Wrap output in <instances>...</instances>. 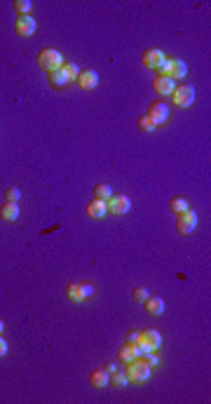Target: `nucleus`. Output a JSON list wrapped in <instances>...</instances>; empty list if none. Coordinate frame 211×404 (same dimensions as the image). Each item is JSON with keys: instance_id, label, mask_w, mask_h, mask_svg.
<instances>
[{"instance_id": "7c9ffc66", "label": "nucleus", "mask_w": 211, "mask_h": 404, "mask_svg": "<svg viewBox=\"0 0 211 404\" xmlns=\"http://www.w3.org/2000/svg\"><path fill=\"white\" fill-rule=\"evenodd\" d=\"M7 355V341L0 336V357H5Z\"/></svg>"}, {"instance_id": "f3484780", "label": "nucleus", "mask_w": 211, "mask_h": 404, "mask_svg": "<svg viewBox=\"0 0 211 404\" xmlns=\"http://www.w3.org/2000/svg\"><path fill=\"white\" fill-rule=\"evenodd\" d=\"M47 78H49V85L52 87H66V85H71V80H68V73L63 71V66L59 71H52V73H47Z\"/></svg>"}, {"instance_id": "2eb2a0df", "label": "nucleus", "mask_w": 211, "mask_h": 404, "mask_svg": "<svg viewBox=\"0 0 211 404\" xmlns=\"http://www.w3.org/2000/svg\"><path fill=\"white\" fill-rule=\"evenodd\" d=\"M0 216L7 223H14V221L19 219V202H5V205L0 207Z\"/></svg>"}, {"instance_id": "dca6fc26", "label": "nucleus", "mask_w": 211, "mask_h": 404, "mask_svg": "<svg viewBox=\"0 0 211 404\" xmlns=\"http://www.w3.org/2000/svg\"><path fill=\"white\" fill-rule=\"evenodd\" d=\"M117 357H120L122 362H131V360L141 357V348H138L136 343H124L122 348H120V353H117Z\"/></svg>"}, {"instance_id": "f8f14e48", "label": "nucleus", "mask_w": 211, "mask_h": 404, "mask_svg": "<svg viewBox=\"0 0 211 404\" xmlns=\"http://www.w3.org/2000/svg\"><path fill=\"white\" fill-rule=\"evenodd\" d=\"M108 214V207H106V200H96L92 198L87 202V216L89 219H103Z\"/></svg>"}, {"instance_id": "1a4fd4ad", "label": "nucleus", "mask_w": 211, "mask_h": 404, "mask_svg": "<svg viewBox=\"0 0 211 404\" xmlns=\"http://www.w3.org/2000/svg\"><path fill=\"white\" fill-rule=\"evenodd\" d=\"M164 59H167V56H164V52H162V49H155V47L146 49V52L141 54V64L146 66V69H150V71H155L157 66L164 62Z\"/></svg>"}, {"instance_id": "aec40b11", "label": "nucleus", "mask_w": 211, "mask_h": 404, "mask_svg": "<svg viewBox=\"0 0 211 404\" xmlns=\"http://www.w3.org/2000/svg\"><path fill=\"white\" fill-rule=\"evenodd\" d=\"M169 207H171V212L181 214V212H185V209H190V202H188V198H183V195H176V198H171Z\"/></svg>"}, {"instance_id": "6ab92c4d", "label": "nucleus", "mask_w": 211, "mask_h": 404, "mask_svg": "<svg viewBox=\"0 0 211 404\" xmlns=\"http://www.w3.org/2000/svg\"><path fill=\"white\" fill-rule=\"evenodd\" d=\"M66 296H68L73 303H82V301H85V296H82V289H80V282H71L68 287H66Z\"/></svg>"}, {"instance_id": "0eeeda50", "label": "nucleus", "mask_w": 211, "mask_h": 404, "mask_svg": "<svg viewBox=\"0 0 211 404\" xmlns=\"http://www.w3.org/2000/svg\"><path fill=\"white\" fill-rule=\"evenodd\" d=\"M35 19L31 17V14H24V17H17L14 19V31L21 35V38H31V35L35 33Z\"/></svg>"}, {"instance_id": "a211bd4d", "label": "nucleus", "mask_w": 211, "mask_h": 404, "mask_svg": "<svg viewBox=\"0 0 211 404\" xmlns=\"http://www.w3.org/2000/svg\"><path fill=\"white\" fill-rule=\"evenodd\" d=\"M169 64H171V71H169L171 80H181V78H185V73H188V66H185L183 59H169Z\"/></svg>"}, {"instance_id": "7ed1b4c3", "label": "nucleus", "mask_w": 211, "mask_h": 404, "mask_svg": "<svg viewBox=\"0 0 211 404\" xmlns=\"http://www.w3.org/2000/svg\"><path fill=\"white\" fill-rule=\"evenodd\" d=\"M138 348H141V355L146 353H155L160 345H162V334L157 329H146V331H138Z\"/></svg>"}, {"instance_id": "a878e982", "label": "nucleus", "mask_w": 211, "mask_h": 404, "mask_svg": "<svg viewBox=\"0 0 211 404\" xmlns=\"http://www.w3.org/2000/svg\"><path fill=\"white\" fill-rule=\"evenodd\" d=\"M131 296H134V299H136L138 303H143V301H146V299H148V296H150V292H148V289H146V287H136V289H134V292H131Z\"/></svg>"}, {"instance_id": "ddd939ff", "label": "nucleus", "mask_w": 211, "mask_h": 404, "mask_svg": "<svg viewBox=\"0 0 211 404\" xmlns=\"http://www.w3.org/2000/svg\"><path fill=\"white\" fill-rule=\"evenodd\" d=\"M143 308H146V313H148V315H162V313H164V301L160 299V296L150 294L148 299L143 301Z\"/></svg>"}, {"instance_id": "2f4dec72", "label": "nucleus", "mask_w": 211, "mask_h": 404, "mask_svg": "<svg viewBox=\"0 0 211 404\" xmlns=\"http://www.w3.org/2000/svg\"><path fill=\"white\" fill-rule=\"evenodd\" d=\"M106 371H108V374H113V371H117V364H115V362L106 364Z\"/></svg>"}, {"instance_id": "bb28decb", "label": "nucleus", "mask_w": 211, "mask_h": 404, "mask_svg": "<svg viewBox=\"0 0 211 404\" xmlns=\"http://www.w3.org/2000/svg\"><path fill=\"white\" fill-rule=\"evenodd\" d=\"M138 130H141V132H155L157 127L153 125V120H148V118L143 116L141 120H138Z\"/></svg>"}, {"instance_id": "c85d7f7f", "label": "nucleus", "mask_w": 211, "mask_h": 404, "mask_svg": "<svg viewBox=\"0 0 211 404\" xmlns=\"http://www.w3.org/2000/svg\"><path fill=\"white\" fill-rule=\"evenodd\" d=\"M124 341H127V343H138V331H136V329H129V331H127V336H124Z\"/></svg>"}, {"instance_id": "4468645a", "label": "nucleus", "mask_w": 211, "mask_h": 404, "mask_svg": "<svg viewBox=\"0 0 211 404\" xmlns=\"http://www.w3.org/2000/svg\"><path fill=\"white\" fill-rule=\"evenodd\" d=\"M89 383L94 388H108L110 385V374L106 369H94L89 374Z\"/></svg>"}, {"instance_id": "39448f33", "label": "nucleus", "mask_w": 211, "mask_h": 404, "mask_svg": "<svg viewBox=\"0 0 211 404\" xmlns=\"http://www.w3.org/2000/svg\"><path fill=\"white\" fill-rule=\"evenodd\" d=\"M146 118H148V120H153V125H155V127L164 125L167 120H169V103H164V101L150 103V106H148V113H146Z\"/></svg>"}, {"instance_id": "9d476101", "label": "nucleus", "mask_w": 211, "mask_h": 404, "mask_svg": "<svg viewBox=\"0 0 211 404\" xmlns=\"http://www.w3.org/2000/svg\"><path fill=\"white\" fill-rule=\"evenodd\" d=\"M153 89L162 96H171L174 89H176V80H171V78H167V76H157L155 80H153Z\"/></svg>"}, {"instance_id": "5701e85b", "label": "nucleus", "mask_w": 211, "mask_h": 404, "mask_svg": "<svg viewBox=\"0 0 211 404\" xmlns=\"http://www.w3.org/2000/svg\"><path fill=\"white\" fill-rule=\"evenodd\" d=\"M110 195H113V191H110V186L108 184H99L94 188V198L96 200H108Z\"/></svg>"}, {"instance_id": "f257e3e1", "label": "nucleus", "mask_w": 211, "mask_h": 404, "mask_svg": "<svg viewBox=\"0 0 211 404\" xmlns=\"http://www.w3.org/2000/svg\"><path fill=\"white\" fill-rule=\"evenodd\" d=\"M150 371H153V367H150L146 360L136 357V360L127 362V369H124V374H127V378H129L131 383H146V381L150 378Z\"/></svg>"}, {"instance_id": "423d86ee", "label": "nucleus", "mask_w": 211, "mask_h": 404, "mask_svg": "<svg viewBox=\"0 0 211 404\" xmlns=\"http://www.w3.org/2000/svg\"><path fill=\"white\" fill-rule=\"evenodd\" d=\"M176 228L181 235H190L195 228H197V214L192 209H185V212L178 214V221H176Z\"/></svg>"}, {"instance_id": "f03ea898", "label": "nucleus", "mask_w": 211, "mask_h": 404, "mask_svg": "<svg viewBox=\"0 0 211 404\" xmlns=\"http://www.w3.org/2000/svg\"><path fill=\"white\" fill-rule=\"evenodd\" d=\"M63 54L59 52V49L54 47H47L42 49L40 54H38V66H40L42 71H47V73H52V71H59L63 66Z\"/></svg>"}, {"instance_id": "412c9836", "label": "nucleus", "mask_w": 211, "mask_h": 404, "mask_svg": "<svg viewBox=\"0 0 211 404\" xmlns=\"http://www.w3.org/2000/svg\"><path fill=\"white\" fill-rule=\"evenodd\" d=\"M12 7H14V12H17V17H24V14L31 12L33 3H31V0H14Z\"/></svg>"}, {"instance_id": "473e14b6", "label": "nucleus", "mask_w": 211, "mask_h": 404, "mask_svg": "<svg viewBox=\"0 0 211 404\" xmlns=\"http://www.w3.org/2000/svg\"><path fill=\"white\" fill-rule=\"evenodd\" d=\"M3 331H5V322H3V320H0V334H3Z\"/></svg>"}, {"instance_id": "b1692460", "label": "nucleus", "mask_w": 211, "mask_h": 404, "mask_svg": "<svg viewBox=\"0 0 211 404\" xmlns=\"http://www.w3.org/2000/svg\"><path fill=\"white\" fill-rule=\"evenodd\" d=\"M63 71H66V73H68V80L71 82H78V76H80V66H78V64H63Z\"/></svg>"}, {"instance_id": "cd10ccee", "label": "nucleus", "mask_w": 211, "mask_h": 404, "mask_svg": "<svg viewBox=\"0 0 211 404\" xmlns=\"http://www.w3.org/2000/svg\"><path fill=\"white\" fill-rule=\"evenodd\" d=\"M80 289H82V296H85V301H87V299H92V296H94V292H96L94 284H89V282H80Z\"/></svg>"}, {"instance_id": "6e6552de", "label": "nucleus", "mask_w": 211, "mask_h": 404, "mask_svg": "<svg viewBox=\"0 0 211 404\" xmlns=\"http://www.w3.org/2000/svg\"><path fill=\"white\" fill-rule=\"evenodd\" d=\"M106 207H108V212H113V214H127L131 209V200L127 198V195H110V198L106 200Z\"/></svg>"}, {"instance_id": "4be33fe9", "label": "nucleus", "mask_w": 211, "mask_h": 404, "mask_svg": "<svg viewBox=\"0 0 211 404\" xmlns=\"http://www.w3.org/2000/svg\"><path fill=\"white\" fill-rule=\"evenodd\" d=\"M110 383L115 385V388H124V385L129 383V378H127V374H124V371L117 369V371H113V374H110Z\"/></svg>"}, {"instance_id": "393cba45", "label": "nucleus", "mask_w": 211, "mask_h": 404, "mask_svg": "<svg viewBox=\"0 0 211 404\" xmlns=\"http://www.w3.org/2000/svg\"><path fill=\"white\" fill-rule=\"evenodd\" d=\"M19 200H21V191H19V188H14V186L5 188V202H19Z\"/></svg>"}, {"instance_id": "9b49d317", "label": "nucleus", "mask_w": 211, "mask_h": 404, "mask_svg": "<svg viewBox=\"0 0 211 404\" xmlns=\"http://www.w3.org/2000/svg\"><path fill=\"white\" fill-rule=\"evenodd\" d=\"M99 85V73L94 69H87V71H80L78 76V87L80 89H94Z\"/></svg>"}, {"instance_id": "c756f323", "label": "nucleus", "mask_w": 211, "mask_h": 404, "mask_svg": "<svg viewBox=\"0 0 211 404\" xmlns=\"http://www.w3.org/2000/svg\"><path fill=\"white\" fill-rule=\"evenodd\" d=\"M143 360H146L150 367H155V364L160 362V360H157V355H153V353H146V355H143Z\"/></svg>"}, {"instance_id": "20e7f679", "label": "nucleus", "mask_w": 211, "mask_h": 404, "mask_svg": "<svg viewBox=\"0 0 211 404\" xmlns=\"http://www.w3.org/2000/svg\"><path fill=\"white\" fill-rule=\"evenodd\" d=\"M192 101H195V87H192V85L176 87L174 94H171V103H174L176 108H188Z\"/></svg>"}]
</instances>
